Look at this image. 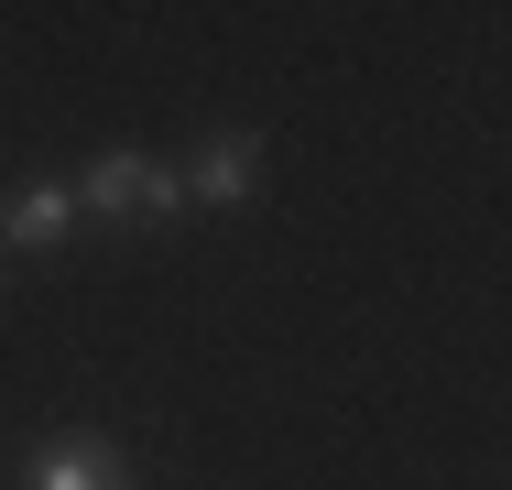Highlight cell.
Instances as JSON below:
<instances>
[{
  "instance_id": "obj_4",
  "label": "cell",
  "mask_w": 512,
  "mask_h": 490,
  "mask_svg": "<svg viewBox=\"0 0 512 490\" xmlns=\"http://www.w3.org/2000/svg\"><path fill=\"white\" fill-rule=\"evenodd\" d=\"M66 229H77V186H55V175H44V186H22L11 207H0V240H22V251H55Z\"/></svg>"
},
{
  "instance_id": "obj_3",
  "label": "cell",
  "mask_w": 512,
  "mask_h": 490,
  "mask_svg": "<svg viewBox=\"0 0 512 490\" xmlns=\"http://www.w3.org/2000/svg\"><path fill=\"white\" fill-rule=\"evenodd\" d=\"M251 175H262V142H251V131H218L197 153V175H186V207H240Z\"/></svg>"
},
{
  "instance_id": "obj_1",
  "label": "cell",
  "mask_w": 512,
  "mask_h": 490,
  "mask_svg": "<svg viewBox=\"0 0 512 490\" xmlns=\"http://www.w3.org/2000/svg\"><path fill=\"white\" fill-rule=\"evenodd\" d=\"M77 207H99V218H175L186 207V175L153 164V153H99L77 175Z\"/></svg>"
},
{
  "instance_id": "obj_2",
  "label": "cell",
  "mask_w": 512,
  "mask_h": 490,
  "mask_svg": "<svg viewBox=\"0 0 512 490\" xmlns=\"http://www.w3.org/2000/svg\"><path fill=\"white\" fill-rule=\"evenodd\" d=\"M22 490H131V458L109 436H88V425H66V436H44L22 458Z\"/></svg>"
}]
</instances>
